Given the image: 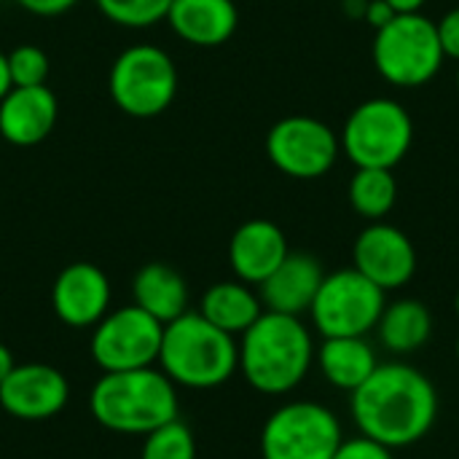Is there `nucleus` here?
Segmentation results:
<instances>
[{"label":"nucleus","instance_id":"f257e3e1","mask_svg":"<svg viewBox=\"0 0 459 459\" xmlns=\"http://www.w3.org/2000/svg\"><path fill=\"white\" fill-rule=\"evenodd\" d=\"M350 409L360 436L387 449H406L433 430L441 398L420 368L409 363H379L352 393Z\"/></svg>","mask_w":459,"mask_h":459},{"label":"nucleus","instance_id":"f03ea898","mask_svg":"<svg viewBox=\"0 0 459 459\" xmlns=\"http://www.w3.org/2000/svg\"><path fill=\"white\" fill-rule=\"evenodd\" d=\"M239 371L264 395H288L315 363V342L301 317L264 309L239 336Z\"/></svg>","mask_w":459,"mask_h":459},{"label":"nucleus","instance_id":"7ed1b4c3","mask_svg":"<svg viewBox=\"0 0 459 459\" xmlns=\"http://www.w3.org/2000/svg\"><path fill=\"white\" fill-rule=\"evenodd\" d=\"M97 425L124 436H148L151 430L178 420V385L161 368L110 371L97 379L89 395Z\"/></svg>","mask_w":459,"mask_h":459},{"label":"nucleus","instance_id":"20e7f679","mask_svg":"<svg viewBox=\"0 0 459 459\" xmlns=\"http://www.w3.org/2000/svg\"><path fill=\"white\" fill-rule=\"evenodd\" d=\"M159 366L180 387L212 390L239 371V344L199 312H186L164 325Z\"/></svg>","mask_w":459,"mask_h":459},{"label":"nucleus","instance_id":"39448f33","mask_svg":"<svg viewBox=\"0 0 459 459\" xmlns=\"http://www.w3.org/2000/svg\"><path fill=\"white\" fill-rule=\"evenodd\" d=\"M444 59L438 27L425 13H398L390 24L377 30L374 65L393 86L417 89L430 83Z\"/></svg>","mask_w":459,"mask_h":459},{"label":"nucleus","instance_id":"423d86ee","mask_svg":"<svg viewBox=\"0 0 459 459\" xmlns=\"http://www.w3.org/2000/svg\"><path fill=\"white\" fill-rule=\"evenodd\" d=\"M108 91L116 108L132 118L161 116L178 97L175 59L161 46L134 43L116 56Z\"/></svg>","mask_w":459,"mask_h":459},{"label":"nucleus","instance_id":"0eeeda50","mask_svg":"<svg viewBox=\"0 0 459 459\" xmlns=\"http://www.w3.org/2000/svg\"><path fill=\"white\" fill-rule=\"evenodd\" d=\"M339 143L342 153L355 167L393 169L406 159L414 143V121L401 102L374 97L350 113Z\"/></svg>","mask_w":459,"mask_h":459},{"label":"nucleus","instance_id":"6e6552de","mask_svg":"<svg viewBox=\"0 0 459 459\" xmlns=\"http://www.w3.org/2000/svg\"><path fill=\"white\" fill-rule=\"evenodd\" d=\"M385 304V290L352 266L323 277L309 315L323 339L368 336L377 331Z\"/></svg>","mask_w":459,"mask_h":459},{"label":"nucleus","instance_id":"1a4fd4ad","mask_svg":"<svg viewBox=\"0 0 459 459\" xmlns=\"http://www.w3.org/2000/svg\"><path fill=\"white\" fill-rule=\"evenodd\" d=\"M344 433L336 414L315 401H290L261 430L264 459H333Z\"/></svg>","mask_w":459,"mask_h":459},{"label":"nucleus","instance_id":"9d476101","mask_svg":"<svg viewBox=\"0 0 459 459\" xmlns=\"http://www.w3.org/2000/svg\"><path fill=\"white\" fill-rule=\"evenodd\" d=\"M164 323L143 312L140 307L110 309L91 331L89 352L102 374L151 368L159 363Z\"/></svg>","mask_w":459,"mask_h":459},{"label":"nucleus","instance_id":"9b49d317","mask_svg":"<svg viewBox=\"0 0 459 459\" xmlns=\"http://www.w3.org/2000/svg\"><path fill=\"white\" fill-rule=\"evenodd\" d=\"M269 161L288 178L315 180L331 172L342 153L336 132L312 116H288L266 134Z\"/></svg>","mask_w":459,"mask_h":459},{"label":"nucleus","instance_id":"f8f14e48","mask_svg":"<svg viewBox=\"0 0 459 459\" xmlns=\"http://www.w3.org/2000/svg\"><path fill=\"white\" fill-rule=\"evenodd\" d=\"M352 258L355 269L385 293L409 285L417 272V250L411 239L385 221H377L358 234Z\"/></svg>","mask_w":459,"mask_h":459},{"label":"nucleus","instance_id":"ddd939ff","mask_svg":"<svg viewBox=\"0 0 459 459\" xmlns=\"http://www.w3.org/2000/svg\"><path fill=\"white\" fill-rule=\"evenodd\" d=\"M70 401L67 377L48 363H24L0 385V406L5 414L24 422H43L56 417Z\"/></svg>","mask_w":459,"mask_h":459},{"label":"nucleus","instance_id":"4468645a","mask_svg":"<svg viewBox=\"0 0 459 459\" xmlns=\"http://www.w3.org/2000/svg\"><path fill=\"white\" fill-rule=\"evenodd\" d=\"M110 280L86 261L65 266L51 288V309L70 328H94L110 312Z\"/></svg>","mask_w":459,"mask_h":459},{"label":"nucleus","instance_id":"2eb2a0df","mask_svg":"<svg viewBox=\"0 0 459 459\" xmlns=\"http://www.w3.org/2000/svg\"><path fill=\"white\" fill-rule=\"evenodd\" d=\"M59 118L56 94L43 86H11L0 100V137L19 148L43 143Z\"/></svg>","mask_w":459,"mask_h":459},{"label":"nucleus","instance_id":"dca6fc26","mask_svg":"<svg viewBox=\"0 0 459 459\" xmlns=\"http://www.w3.org/2000/svg\"><path fill=\"white\" fill-rule=\"evenodd\" d=\"M325 272L309 253H288L285 261L258 285L264 309L301 317L309 312Z\"/></svg>","mask_w":459,"mask_h":459},{"label":"nucleus","instance_id":"f3484780","mask_svg":"<svg viewBox=\"0 0 459 459\" xmlns=\"http://www.w3.org/2000/svg\"><path fill=\"white\" fill-rule=\"evenodd\" d=\"M290 253L285 231L264 218L242 223L229 242V264L237 280L261 285Z\"/></svg>","mask_w":459,"mask_h":459},{"label":"nucleus","instance_id":"a211bd4d","mask_svg":"<svg viewBox=\"0 0 459 459\" xmlns=\"http://www.w3.org/2000/svg\"><path fill=\"white\" fill-rule=\"evenodd\" d=\"M172 32L199 48L223 46L239 24L234 0H172L164 19Z\"/></svg>","mask_w":459,"mask_h":459},{"label":"nucleus","instance_id":"6ab92c4d","mask_svg":"<svg viewBox=\"0 0 459 459\" xmlns=\"http://www.w3.org/2000/svg\"><path fill=\"white\" fill-rule=\"evenodd\" d=\"M317 368L323 379L344 393H355L379 366L377 352L366 336H336L323 339L320 350H315Z\"/></svg>","mask_w":459,"mask_h":459},{"label":"nucleus","instance_id":"aec40b11","mask_svg":"<svg viewBox=\"0 0 459 459\" xmlns=\"http://www.w3.org/2000/svg\"><path fill=\"white\" fill-rule=\"evenodd\" d=\"M134 307L156 317L159 323H172L188 312V285L183 274L167 264H145L132 280Z\"/></svg>","mask_w":459,"mask_h":459},{"label":"nucleus","instance_id":"412c9836","mask_svg":"<svg viewBox=\"0 0 459 459\" xmlns=\"http://www.w3.org/2000/svg\"><path fill=\"white\" fill-rule=\"evenodd\" d=\"M199 315L210 320L215 328L231 336H242L264 315V304L253 285L242 280H226L204 290L199 301Z\"/></svg>","mask_w":459,"mask_h":459},{"label":"nucleus","instance_id":"4be33fe9","mask_svg":"<svg viewBox=\"0 0 459 459\" xmlns=\"http://www.w3.org/2000/svg\"><path fill=\"white\" fill-rule=\"evenodd\" d=\"M379 342L395 355H409L422 350L433 336V315L417 299H401L385 304V312L377 323Z\"/></svg>","mask_w":459,"mask_h":459},{"label":"nucleus","instance_id":"5701e85b","mask_svg":"<svg viewBox=\"0 0 459 459\" xmlns=\"http://www.w3.org/2000/svg\"><path fill=\"white\" fill-rule=\"evenodd\" d=\"M398 202V180L393 169H379V167H358V172L350 180V204L352 210L377 223L385 221L387 212Z\"/></svg>","mask_w":459,"mask_h":459},{"label":"nucleus","instance_id":"b1692460","mask_svg":"<svg viewBox=\"0 0 459 459\" xmlns=\"http://www.w3.org/2000/svg\"><path fill=\"white\" fill-rule=\"evenodd\" d=\"M100 13L126 30H148L167 19L172 0H94Z\"/></svg>","mask_w":459,"mask_h":459},{"label":"nucleus","instance_id":"393cba45","mask_svg":"<svg viewBox=\"0 0 459 459\" xmlns=\"http://www.w3.org/2000/svg\"><path fill=\"white\" fill-rule=\"evenodd\" d=\"M140 459H196V438L186 422L172 420L145 436Z\"/></svg>","mask_w":459,"mask_h":459},{"label":"nucleus","instance_id":"a878e982","mask_svg":"<svg viewBox=\"0 0 459 459\" xmlns=\"http://www.w3.org/2000/svg\"><path fill=\"white\" fill-rule=\"evenodd\" d=\"M8 70L13 86H43L48 78V54L35 43H22L8 54Z\"/></svg>","mask_w":459,"mask_h":459},{"label":"nucleus","instance_id":"bb28decb","mask_svg":"<svg viewBox=\"0 0 459 459\" xmlns=\"http://www.w3.org/2000/svg\"><path fill=\"white\" fill-rule=\"evenodd\" d=\"M333 459H393V449H387L374 438L355 436V438H342Z\"/></svg>","mask_w":459,"mask_h":459},{"label":"nucleus","instance_id":"cd10ccee","mask_svg":"<svg viewBox=\"0 0 459 459\" xmlns=\"http://www.w3.org/2000/svg\"><path fill=\"white\" fill-rule=\"evenodd\" d=\"M438 27V40L446 56L459 59V8H452L449 13L441 16V22H436Z\"/></svg>","mask_w":459,"mask_h":459},{"label":"nucleus","instance_id":"c85d7f7f","mask_svg":"<svg viewBox=\"0 0 459 459\" xmlns=\"http://www.w3.org/2000/svg\"><path fill=\"white\" fill-rule=\"evenodd\" d=\"M13 3L32 16H59L67 13L73 5H78V0H13Z\"/></svg>","mask_w":459,"mask_h":459},{"label":"nucleus","instance_id":"c756f323","mask_svg":"<svg viewBox=\"0 0 459 459\" xmlns=\"http://www.w3.org/2000/svg\"><path fill=\"white\" fill-rule=\"evenodd\" d=\"M398 16V11L387 3V0H368V8H366V22L374 27V32L377 30H382L385 24H390L393 19Z\"/></svg>","mask_w":459,"mask_h":459},{"label":"nucleus","instance_id":"7c9ffc66","mask_svg":"<svg viewBox=\"0 0 459 459\" xmlns=\"http://www.w3.org/2000/svg\"><path fill=\"white\" fill-rule=\"evenodd\" d=\"M11 70H8V54L0 51V100L11 91Z\"/></svg>","mask_w":459,"mask_h":459},{"label":"nucleus","instance_id":"2f4dec72","mask_svg":"<svg viewBox=\"0 0 459 459\" xmlns=\"http://www.w3.org/2000/svg\"><path fill=\"white\" fill-rule=\"evenodd\" d=\"M398 13H420L428 0H387Z\"/></svg>","mask_w":459,"mask_h":459},{"label":"nucleus","instance_id":"473e14b6","mask_svg":"<svg viewBox=\"0 0 459 459\" xmlns=\"http://www.w3.org/2000/svg\"><path fill=\"white\" fill-rule=\"evenodd\" d=\"M13 355H11V350L5 347V344H0V385H3V379L13 371Z\"/></svg>","mask_w":459,"mask_h":459},{"label":"nucleus","instance_id":"72a5a7b5","mask_svg":"<svg viewBox=\"0 0 459 459\" xmlns=\"http://www.w3.org/2000/svg\"><path fill=\"white\" fill-rule=\"evenodd\" d=\"M344 8H347L350 16H366L368 0H344Z\"/></svg>","mask_w":459,"mask_h":459},{"label":"nucleus","instance_id":"f704fd0d","mask_svg":"<svg viewBox=\"0 0 459 459\" xmlns=\"http://www.w3.org/2000/svg\"><path fill=\"white\" fill-rule=\"evenodd\" d=\"M455 312H457V317H459V293H457V299H455Z\"/></svg>","mask_w":459,"mask_h":459},{"label":"nucleus","instance_id":"c9c22d12","mask_svg":"<svg viewBox=\"0 0 459 459\" xmlns=\"http://www.w3.org/2000/svg\"><path fill=\"white\" fill-rule=\"evenodd\" d=\"M457 91H459V70H457Z\"/></svg>","mask_w":459,"mask_h":459},{"label":"nucleus","instance_id":"e433bc0d","mask_svg":"<svg viewBox=\"0 0 459 459\" xmlns=\"http://www.w3.org/2000/svg\"><path fill=\"white\" fill-rule=\"evenodd\" d=\"M457 360H459V339H457Z\"/></svg>","mask_w":459,"mask_h":459}]
</instances>
